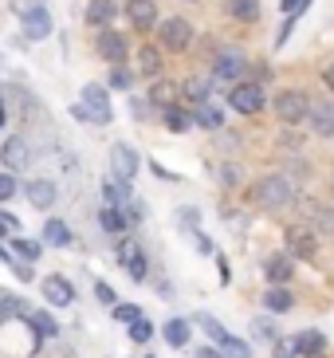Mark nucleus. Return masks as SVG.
Segmentation results:
<instances>
[{
  "label": "nucleus",
  "mask_w": 334,
  "mask_h": 358,
  "mask_svg": "<svg viewBox=\"0 0 334 358\" xmlns=\"http://www.w3.org/2000/svg\"><path fill=\"white\" fill-rule=\"evenodd\" d=\"M291 197H295V189H291V181L287 178H263V181H256V189H252V201L260 205V209H287L291 205Z\"/></svg>",
  "instance_id": "1"
},
{
  "label": "nucleus",
  "mask_w": 334,
  "mask_h": 358,
  "mask_svg": "<svg viewBox=\"0 0 334 358\" xmlns=\"http://www.w3.org/2000/svg\"><path fill=\"white\" fill-rule=\"evenodd\" d=\"M75 115L94 122V127H106L110 122V99H106V87L99 83H87L83 87V103L75 106Z\"/></svg>",
  "instance_id": "2"
},
{
  "label": "nucleus",
  "mask_w": 334,
  "mask_h": 358,
  "mask_svg": "<svg viewBox=\"0 0 334 358\" xmlns=\"http://www.w3.org/2000/svg\"><path fill=\"white\" fill-rule=\"evenodd\" d=\"M275 115H279L287 127H299V122L311 115V103H307L303 91H283V95L275 99Z\"/></svg>",
  "instance_id": "3"
},
{
  "label": "nucleus",
  "mask_w": 334,
  "mask_h": 358,
  "mask_svg": "<svg viewBox=\"0 0 334 358\" xmlns=\"http://www.w3.org/2000/svg\"><path fill=\"white\" fill-rule=\"evenodd\" d=\"M287 252L299 256V260H314V252H319V236H314L307 224H295V229H287Z\"/></svg>",
  "instance_id": "4"
},
{
  "label": "nucleus",
  "mask_w": 334,
  "mask_h": 358,
  "mask_svg": "<svg viewBox=\"0 0 334 358\" xmlns=\"http://www.w3.org/2000/svg\"><path fill=\"white\" fill-rule=\"evenodd\" d=\"M228 103H232V110H240V115H260L263 110V87H252V83L232 87Z\"/></svg>",
  "instance_id": "5"
},
{
  "label": "nucleus",
  "mask_w": 334,
  "mask_h": 358,
  "mask_svg": "<svg viewBox=\"0 0 334 358\" xmlns=\"http://www.w3.org/2000/svg\"><path fill=\"white\" fill-rule=\"evenodd\" d=\"M157 28H161V43H166L169 52H181V48H189V40H193V24L181 20V16L157 24Z\"/></svg>",
  "instance_id": "6"
},
{
  "label": "nucleus",
  "mask_w": 334,
  "mask_h": 358,
  "mask_svg": "<svg viewBox=\"0 0 334 358\" xmlns=\"http://www.w3.org/2000/svg\"><path fill=\"white\" fill-rule=\"evenodd\" d=\"M138 166H142V162H138V150L134 146H126V142H122V146L110 150V169H115L118 181H134Z\"/></svg>",
  "instance_id": "7"
},
{
  "label": "nucleus",
  "mask_w": 334,
  "mask_h": 358,
  "mask_svg": "<svg viewBox=\"0 0 334 358\" xmlns=\"http://www.w3.org/2000/svg\"><path fill=\"white\" fill-rule=\"evenodd\" d=\"M20 28H24L28 40H48V36H52V12L48 8H28L20 16Z\"/></svg>",
  "instance_id": "8"
},
{
  "label": "nucleus",
  "mask_w": 334,
  "mask_h": 358,
  "mask_svg": "<svg viewBox=\"0 0 334 358\" xmlns=\"http://www.w3.org/2000/svg\"><path fill=\"white\" fill-rule=\"evenodd\" d=\"M94 52H99L106 64L115 67V64H122V59H126V40L118 32H110V28H103V32H99V40H94Z\"/></svg>",
  "instance_id": "9"
},
{
  "label": "nucleus",
  "mask_w": 334,
  "mask_h": 358,
  "mask_svg": "<svg viewBox=\"0 0 334 358\" xmlns=\"http://www.w3.org/2000/svg\"><path fill=\"white\" fill-rule=\"evenodd\" d=\"M43 299L52 307H71V299H75V287L63 280V275H48L43 280Z\"/></svg>",
  "instance_id": "10"
},
{
  "label": "nucleus",
  "mask_w": 334,
  "mask_h": 358,
  "mask_svg": "<svg viewBox=\"0 0 334 358\" xmlns=\"http://www.w3.org/2000/svg\"><path fill=\"white\" fill-rule=\"evenodd\" d=\"M244 71H248V59H244L240 52H220L217 64H212V75H217V79H240Z\"/></svg>",
  "instance_id": "11"
},
{
  "label": "nucleus",
  "mask_w": 334,
  "mask_h": 358,
  "mask_svg": "<svg viewBox=\"0 0 334 358\" xmlns=\"http://www.w3.org/2000/svg\"><path fill=\"white\" fill-rule=\"evenodd\" d=\"M126 16H130V24L142 28V32H146V28H157V4L154 0H130V4H126Z\"/></svg>",
  "instance_id": "12"
},
{
  "label": "nucleus",
  "mask_w": 334,
  "mask_h": 358,
  "mask_svg": "<svg viewBox=\"0 0 334 358\" xmlns=\"http://www.w3.org/2000/svg\"><path fill=\"white\" fill-rule=\"evenodd\" d=\"M263 307L272 311V315H287L295 307V299H291V292H287V284H272L268 292H263Z\"/></svg>",
  "instance_id": "13"
},
{
  "label": "nucleus",
  "mask_w": 334,
  "mask_h": 358,
  "mask_svg": "<svg viewBox=\"0 0 334 358\" xmlns=\"http://www.w3.org/2000/svg\"><path fill=\"white\" fill-rule=\"evenodd\" d=\"M307 118H311V130L319 138H331L334 134V103H319Z\"/></svg>",
  "instance_id": "14"
},
{
  "label": "nucleus",
  "mask_w": 334,
  "mask_h": 358,
  "mask_svg": "<svg viewBox=\"0 0 334 358\" xmlns=\"http://www.w3.org/2000/svg\"><path fill=\"white\" fill-rule=\"evenodd\" d=\"M28 201L36 205V209H52V201H55V181H48V178L31 181V185H28Z\"/></svg>",
  "instance_id": "15"
},
{
  "label": "nucleus",
  "mask_w": 334,
  "mask_h": 358,
  "mask_svg": "<svg viewBox=\"0 0 334 358\" xmlns=\"http://www.w3.org/2000/svg\"><path fill=\"white\" fill-rule=\"evenodd\" d=\"M115 0H91L87 4V24H94V28H103V24H115Z\"/></svg>",
  "instance_id": "16"
},
{
  "label": "nucleus",
  "mask_w": 334,
  "mask_h": 358,
  "mask_svg": "<svg viewBox=\"0 0 334 358\" xmlns=\"http://www.w3.org/2000/svg\"><path fill=\"white\" fill-rule=\"evenodd\" d=\"M24 162H28V142H24V138H8V146H4V166L20 169Z\"/></svg>",
  "instance_id": "17"
},
{
  "label": "nucleus",
  "mask_w": 334,
  "mask_h": 358,
  "mask_svg": "<svg viewBox=\"0 0 334 358\" xmlns=\"http://www.w3.org/2000/svg\"><path fill=\"white\" fill-rule=\"evenodd\" d=\"M295 343H299V350L311 358V355H323L326 335H323V331H299V335H295Z\"/></svg>",
  "instance_id": "18"
},
{
  "label": "nucleus",
  "mask_w": 334,
  "mask_h": 358,
  "mask_svg": "<svg viewBox=\"0 0 334 358\" xmlns=\"http://www.w3.org/2000/svg\"><path fill=\"white\" fill-rule=\"evenodd\" d=\"M193 118H197V127H205V130H220V127H224V115H220V106H212V103H201Z\"/></svg>",
  "instance_id": "19"
},
{
  "label": "nucleus",
  "mask_w": 334,
  "mask_h": 358,
  "mask_svg": "<svg viewBox=\"0 0 334 358\" xmlns=\"http://www.w3.org/2000/svg\"><path fill=\"white\" fill-rule=\"evenodd\" d=\"M291 256H272V260H268V280H272V284H287V280H291Z\"/></svg>",
  "instance_id": "20"
},
{
  "label": "nucleus",
  "mask_w": 334,
  "mask_h": 358,
  "mask_svg": "<svg viewBox=\"0 0 334 358\" xmlns=\"http://www.w3.org/2000/svg\"><path fill=\"white\" fill-rule=\"evenodd\" d=\"M228 16H236V20L252 24L256 16H260V0H228Z\"/></svg>",
  "instance_id": "21"
},
{
  "label": "nucleus",
  "mask_w": 334,
  "mask_h": 358,
  "mask_svg": "<svg viewBox=\"0 0 334 358\" xmlns=\"http://www.w3.org/2000/svg\"><path fill=\"white\" fill-rule=\"evenodd\" d=\"M43 241L55 244V248H67V244H71V232H67V224H63V221H48V224H43Z\"/></svg>",
  "instance_id": "22"
},
{
  "label": "nucleus",
  "mask_w": 334,
  "mask_h": 358,
  "mask_svg": "<svg viewBox=\"0 0 334 358\" xmlns=\"http://www.w3.org/2000/svg\"><path fill=\"white\" fill-rule=\"evenodd\" d=\"M166 343H169V347H185V343H189V323H185V319H169V323H166Z\"/></svg>",
  "instance_id": "23"
},
{
  "label": "nucleus",
  "mask_w": 334,
  "mask_h": 358,
  "mask_svg": "<svg viewBox=\"0 0 334 358\" xmlns=\"http://www.w3.org/2000/svg\"><path fill=\"white\" fill-rule=\"evenodd\" d=\"M193 122H197L193 115H185V110H177V106H166V127L173 130V134H185Z\"/></svg>",
  "instance_id": "24"
},
{
  "label": "nucleus",
  "mask_w": 334,
  "mask_h": 358,
  "mask_svg": "<svg viewBox=\"0 0 334 358\" xmlns=\"http://www.w3.org/2000/svg\"><path fill=\"white\" fill-rule=\"evenodd\" d=\"M99 224H103L106 232H122L126 229V217H122V209H118V205H106V209L99 213Z\"/></svg>",
  "instance_id": "25"
},
{
  "label": "nucleus",
  "mask_w": 334,
  "mask_h": 358,
  "mask_svg": "<svg viewBox=\"0 0 334 358\" xmlns=\"http://www.w3.org/2000/svg\"><path fill=\"white\" fill-rule=\"evenodd\" d=\"M197 323L205 327V331H209V338H212V343H217V347H224V343H228V338H232V331H224V327H220V323H217V319H212V315H197Z\"/></svg>",
  "instance_id": "26"
},
{
  "label": "nucleus",
  "mask_w": 334,
  "mask_h": 358,
  "mask_svg": "<svg viewBox=\"0 0 334 358\" xmlns=\"http://www.w3.org/2000/svg\"><path fill=\"white\" fill-rule=\"evenodd\" d=\"M138 67H142V75L161 71V55H157V48H142V52H138Z\"/></svg>",
  "instance_id": "27"
},
{
  "label": "nucleus",
  "mask_w": 334,
  "mask_h": 358,
  "mask_svg": "<svg viewBox=\"0 0 334 358\" xmlns=\"http://www.w3.org/2000/svg\"><path fill=\"white\" fill-rule=\"evenodd\" d=\"M126 185H130V181H106V185H103V197H106V205H122V201H126Z\"/></svg>",
  "instance_id": "28"
},
{
  "label": "nucleus",
  "mask_w": 334,
  "mask_h": 358,
  "mask_svg": "<svg viewBox=\"0 0 334 358\" xmlns=\"http://www.w3.org/2000/svg\"><path fill=\"white\" fill-rule=\"evenodd\" d=\"M150 99H154L157 106H173V99H177V87H173V83H157L154 91H150Z\"/></svg>",
  "instance_id": "29"
},
{
  "label": "nucleus",
  "mask_w": 334,
  "mask_h": 358,
  "mask_svg": "<svg viewBox=\"0 0 334 358\" xmlns=\"http://www.w3.org/2000/svg\"><path fill=\"white\" fill-rule=\"evenodd\" d=\"M31 327H36V335H40V338H52L55 331H59V327H55V319L43 315V311H36V315H31Z\"/></svg>",
  "instance_id": "30"
},
{
  "label": "nucleus",
  "mask_w": 334,
  "mask_h": 358,
  "mask_svg": "<svg viewBox=\"0 0 334 358\" xmlns=\"http://www.w3.org/2000/svg\"><path fill=\"white\" fill-rule=\"evenodd\" d=\"M181 91H185V99H193V103H205V99H209V83H205V79H189Z\"/></svg>",
  "instance_id": "31"
},
{
  "label": "nucleus",
  "mask_w": 334,
  "mask_h": 358,
  "mask_svg": "<svg viewBox=\"0 0 334 358\" xmlns=\"http://www.w3.org/2000/svg\"><path fill=\"white\" fill-rule=\"evenodd\" d=\"M275 358H307V355L299 350V343H295V338H279V347H275Z\"/></svg>",
  "instance_id": "32"
},
{
  "label": "nucleus",
  "mask_w": 334,
  "mask_h": 358,
  "mask_svg": "<svg viewBox=\"0 0 334 358\" xmlns=\"http://www.w3.org/2000/svg\"><path fill=\"white\" fill-rule=\"evenodd\" d=\"M311 221L319 224L323 232H334V217H331V209H323V205H314L311 209Z\"/></svg>",
  "instance_id": "33"
},
{
  "label": "nucleus",
  "mask_w": 334,
  "mask_h": 358,
  "mask_svg": "<svg viewBox=\"0 0 334 358\" xmlns=\"http://www.w3.org/2000/svg\"><path fill=\"white\" fill-rule=\"evenodd\" d=\"M150 335H154L150 319H134V323H130V338H134V343H146Z\"/></svg>",
  "instance_id": "34"
},
{
  "label": "nucleus",
  "mask_w": 334,
  "mask_h": 358,
  "mask_svg": "<svg viewBox=\"0 0 334 358\" xmlns=\"http://www.w3.org/2000/svg\"><path fill=\"white\" fill-rule=\"evenodd\" d=\"M110 87H115V91H126V87H130V71H126L122 64L110 67Z\"/></svg>",
  "instance_id": "35"
},
{
  "label": "nucleus",
  "mask_w": 334,
  "mask_h": 358,
  "mask_svg": "<svg viewBox=\"0 0 334 358\" xmlns=\"http://www.w3.org/2000/svg\"><path fill=\"white\" fill-rule=\"evenodd\" d=\"M138 256H142V248H138V241H122V244H118V260H122V264L138 260Z\"/></svg>",
  "instance_id": "36"
},
{
  "label": "nucleus",
  "mask_w": 334,
  "mask_h": 358,
  "mask_svg": "<svg viewBox=\"0 0 334 358\" xmlns=\"http://www.w3.org/2000/svg\"><path fill=\"white\" fill-rule=\"evenodd\" d=\"M115 319H122V323H134V319H142V311H138L134 303H118V307H115Z\"/></svg>",
  "instance_id": "37"
},
{
  "label": "nucleus",
  "mask_w": 334,
  "mask_h": 358,
  "mask_svg": "<svg viewBox=\"0 0 334 358\" xmlns=\"http://www.w3.org/2000/svg\"><path fill=\"white\" fill-rule=\"evenodd\" d=\"M16 252H20L24 260H36V256H40V244H36V241H24V236H20V241H16Z\"/></svg>",
  "instance_id": "38"
},
{
  "label": "nucleus",
  "mask_w": 334,
  "mask_h": 358,
  "mask_svg": "<svg viewBox=\"0 0 334 358\" xmlns=\"http://www.w3.org/2000/svg\"><path fill=\"white\" fill-rule=\"evenodd\" d=\"M126 268H130V280H146V256H138V260H130Z\"/></svg>",
  "instance_id": "39"
},
{
  "label": "nucleus",
  "mask_w": 334,
  "mask_h": 358,
  "mask_svg": "<svg viewBox=\"0 0 334 358\" xmlns=\"http://www.w3.org/2000/svg\"><path fill=\"white\" fill-rule=\"evenodd\" d=\"M12 193H16V181H12L8 173H0V201H8Z\"/></svg>",
  "instance_id": "40"
},
{
  "label": "nucleus",
  "mask_w": 334,
  "mask_h": 358,
  "mask_svg": "<svg viewBox=\"0 0 334 358\" xmlns=\"http://www.w3.org/2000/svg\"><path fill=\"white\" fill-rule=\"evenodd\" d=\"M307 0H279V8H283V16H295V12L303 8Z\"/></svg>",
  "instance_id": "41"
},
{
  "label": "nucleus",
  "mask_w": 334,
  "mask_h": 358,
  "mask_svg": "<svg viewBox=\"0 0 334 358\" xmlns=\"http://www.w3.org/2000/svg\"><path fill=\"white\" fill-rule=\"evenodd\" d=\"M252 335H272L275 338V331H272V323H268V319H256V323H252Z\"/></svg>",
  "instance_id": "42"
},
{
  "label": "nucleus",
  "mask_w": 334,
  "mask_h": 358,
  "mask_svg": "<svg viewBox=\"0 0 334 358\" xmlns=\"http://www.w3.org/2000/svg\"><path fill=\"white\" fill-rule=\"evenodd\" d=\"M181 221H185L189 229H197V221H201V217H197V209H181Z\"/></svg>",
  "instance_id": "43"
},
{
  "label": "nucleus",
  "mask_w": 334,
  "mask_h": 358,
  "mask_svg": "<svg viewBox=\"0 0 334 358\" xmlns=\"http://www.w3.org/2000/svg\"><path fill=\"white\" fill-rule=\"evenodd\" d=\"M94 295H99L103 303H115V292H110V287H106V284H99V287H94Z\"/></svg>",
  "instance_id": "44"
},
{
  "label": "nucleus",
  "mask_w": 334,
  "mask_h": 358,
  "mask_svg": "<svg viewBox=\"0 0 334 358\" xmlns=\"http://www.w3.org/2000/svg\"><path fill=\"white\" fill-rule=\"evenodd\" d=\"M193 358H224V355H220V350H212V347H201Z\"/></svg>",
  "instance_id": "45"
},
{
  "label": "nucleus",
  "mask_w": 334,
  "mask_h": 358,
  "mask_svg": "<svg viewBox=\"0 0 334 358\" xmlns=\"http://www.w3.org/2000/svg\"><path fill=\"white\" fill-rule=\"evenodd\" d=\"M323 83H326V87H331V91H334V64H331V67H326V71H323Z\"/></svg>",
  "instance_id": "46"
},
{
  "label": "nucleus",
  "mask_w": 334,
  "mask_h": 358,
  "mask_svg": "<svg viewBox=\"0 0 334 358\" xmlns=\"http://www.w3.org/2000/svg\"><path fill=\"white\" fill-rule=\"evenodd\" d=\"M0 122H4V103H0Z\"/></svg>",
  "instance_id": "47"
},
{
  "label": "nucleus",
  "mask_w": 334,
  "mask_h": 358,
  "mask_svg": "<svg viewBox=\"0 0 334 358\" xmlns=\"http://www.w3.org/2000/svg\"><path fill=\"white\" fill-rule=\"evenodd\" d=\"M0 319H4V315H0Z\"/></svg>",
  "instance_id": "48"
},
{
  "label": "nucleus",
  "mask_w": 334,
  "mask_h": 358,
  "mask_svg": "<svg viewBox=\"0 0 334 358\" xmlns=\"http://www.w3.org/2000/svg\"><path fill=\"white\" fill-rule=\"evenodd\" d=\"M146 358H150V355H146Z\"/></svg>",
  "instance_id": "49"
}]
</instances>
